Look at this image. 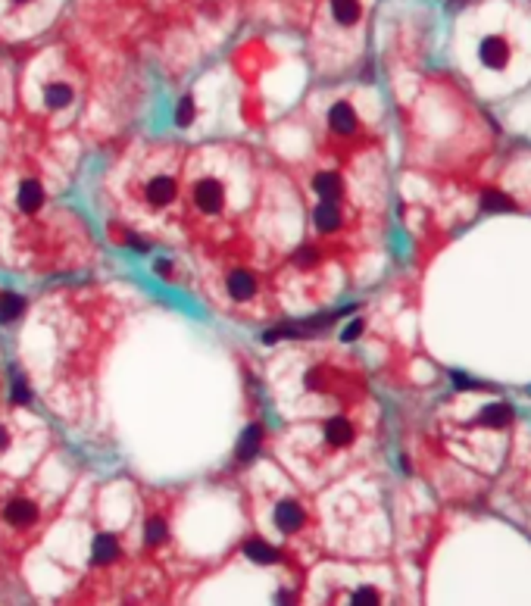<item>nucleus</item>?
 Returning <instances> with one entry per match:
<instances>
[{
    "label": "nucleus",
    "mask_w": 531,
    "mask_h": 606,
    "mask_svg": "<svg viewBox=\"0 0 531 606\" xmlns=\"http://www.w3.org/2000/svg\"><path fill=\"white\" fill-rule=\"evenodd\" d=\"M450 378H453V385L460 388V391H475V388H484V385H478L475 378H469L465 372H450Z\"/></svg>",
    "instance_id": "5701e85b"
},
{
    "label": "nucleus",
    "mask_w": 531,
    "mask_h": 606,
    "mask_svg": "<svg viewBox=\"0 0 531 606\" xmlns=\"http://www.w3.org/2000/svg\"><path fill=\"white\" fill-rule=\"evenodd\" d=\"M272 519H275V525H279L281 531H297L303 525V509L297 507L294 500H281L279 507H275V513H272Z\"/></svg>",
    "instance_id": "20e7f679"
},
{
    "label": "nucleus",
    "mask_w": 531,
    "mask_h": 606,
    "mask_svg": "<svg viewBox=\"0 0 531 606\" xmlns=\"http://www.w3.org/2000/svg\"><path fill=\"white\" fill-rule=\"evenodd\" d=\"M6 447H10V435H6V428L0 425V450H6Z\"/></svg>",
    "instance_id": "bb28decb"
},
{
    "label": "nucleus",
    "mask_w": 531,
    "mask_h": 606,
    "mask_svg": "<svg viewBox=\"0 0 531 606\" xmlns=\"http://www.w3.org/2000/svg\"><path fill=\"white\" fill-rule=\"evenodd\" d=\"M482 210L484 213H513L515 204L506 197V194H500V191H484L482 194Z\"/></svg>",
    "instance_id": "f3484780"
},
{
    "label": "nucleus",
    "mask_w": 531,
    "mask_h": 606,
    "mask_svg": "<svg viewBox=\"0 0 531 606\" xmlns=\"http://www.w3.org/2000/svg\"><path fill=\"white\" fill-rule=\"evenodd\" d=\"M260 438H263V428H260V425H247L241 441H238V459H241V463H250V459L257 457Z\"/></svg>",
    "instance_id": "6e6552de"
},
{
    "label": "nucleus",
    "mask_w": 531,
    "mask_h": 606,
    "mask_svg": "<svg viewBox=\"0 0 531 606\" xmlns=\"http://www.w3.org/2000/svg\"><path fill=\"white\" fill-rule=\"evenodd\" d=\"M478 422L484 428H506L513 422V409H509V403H487L482 409V416H478Z\"/></svg>",
    "instance_id": "423d86ee"
},
{
    "label": "nucleus",
    "mask_w": 531,
    "mask_h": 606,
    "mask_svg": "<svg viewBox=\"0 0 531 606\" xmlns=\"http://www.w3.org/2000/svg\"><path fill=\"white\" fill-rule=\"evenodd\" d=\"M460 4H465V0H450V6H460Z\"/></svg>",
    "instance_id": "c85d7f7f"
},
{
    "label": "nucleus",
    "mask_w": 531,
    "mask_h": 606,
    "mask_svg": "<svg viewBox=\"0 0 531 606\" xmlns=\"http://www.w3.org/2000/svg\"><path fill=\"white\" fill-rule=\"evenodd\" d=\"M157 272H163V276H169V272H172V266L166 263V259H157Z\"/></svg>",
    "instance_id": "cd10ccee"
},
{
    "label": "nucleus",
    "mask_w": 531,
    "mask_h": 606,
    "mask_svg": "<svg viewBox=\"0 0 531 606\" xmlns=\"http://www.w3.org/2000/svg\"><path fill=\"white\" fill-rule=\"evenodd\" d=\"M225 200V187L216 182V178H203L194 187V204H197L200 213H219Z\"/></svg>",
    "instance_id": "f257e3e1"
},
{
    "label": "nucleus",
    "mask_w": 531,
    "mask_h": 606,
    "mask_svg": "<svg viewBox=\"0 0 531 606\" xmlns=\"http://www.w3.org/2000/svg\"><path fill=\"white\" fill-rule=\"evenodd\" d=\"M244 557L253 559V562H260V566H272V562L279 559V550H275L272 544H266V540L253 538V540H247V544H244Z\"/></svg>",
    "instance_id": "1a4fd4ad"
},
{
    "label": "nucleus",
    "mask_w": 531,
    "mask_h": 606,
    "mask_svg": "<svg viewBox=\"0 0 531 606\" xmlns=\"http://www.w3.org/2000/svg\"><path fill=\"white\" fill-rule=\"evenodd\" d=\"M13 400H16V403H28V400H32V391L25 388V381L19 378V375L13 378Z\"/></svg>",
    "instance_id": "b1692460"
},
{
    "label": "nucleus",
    "mask_w": 531,
    "mask_h": 606,
    "mask_svg": "<svg viewBox=\"0 0 531 606\" xmlns=\"http://www.w3.org/2000/svg\"><path fill=\"white\" fill-rule=\"evenodd\" d=\"M360 335H362V319H353L350 326L344 328V335H341V341H347V344H350V341H356V338H360Z\"/></svg>",
    "instance_id": "a878e982"
},
{
    "label": "nucleus",
    "mask_w": 531,
    "mask_h": 606,
    "mask_svg": "<svg viewBox=\"0 0 531 606\" xmlns=\"http://www.w3.org/2000/svg\"><path fill=\"white\" fill-rule=\"evenodd\" d=\"M350 603H353V606H375V603H378V590H375V588H360V590H353Z\"/></svg>",
    "instance_id": "4be33fe9"
},
{
    "label": "nucleus",
    "mask_w": 531,
    "mask_h": 606,
    "mask_svg": "<svg viewBox=\"0 0 531 606\" xmlns=\"http://www.w3.org/2000/svg\"><path fill=\"white\" fill-rule=\"evenodd\" d=\"M329 122H331V128L338 135H350L353 128H356V113H353V106L350 104H334L331 106V113H329Z\"/></svg>",
    "instance_id": "0eeeda50"
},
{
    "label": "nucleus",
    "mask_w": 531,
    "mask_h": 606,
    "mask_svg": "<svg viewBox=\"0 0 531 606\" xmlns=\"http://www.w3.org/2000/svg\"><path fill=\"white\" fill-rule=\"evenodd\" d=\"M19 210L23 213H35L41 204H44V191H41L38 182H23L19 185Z\"/></svg>",
    "instance_id": "ddd939ff"
},
{
    "label": "nucleus",
    "mask_w": 531,
    "mask_h": 606,
    "mask_svg": "<svg viewBox=\"0 0 531 606\" xmlns=\"http://www.w3.org/2000/svg\"><path fill=\"white\" fill-rule=\"evenodd\" d=\"M23 309H25L23 297H16V294H4V297H0V322L19 319V316H23Z\"/></svg>",
    "instance_id": "6ab92c4d"
},
{
    "label": "nucleus",
    "mask_w": 531,
    "mask_h": 606,
    "mask_svg": "<svg viewBox=\"0 0 531 606\" xmlns=\"http://www.w3.org/2000/svg\"><path fill=\"white\" fill-rule=\"evenodd\" d=\"M44 100H47L50 110H63V106H69V100H72V88L69 85H47Z\"/></svg>",
    "instance_id": "a211bd4d"
},
{
    "label": "nucleus",
    "mask_w": 531,
    "mask_h": 606,
    "mask_svg": "<svg viewBox=\"0 0 531 606\" xmlns=\"http://www.w3.org/2000/svg\"><path fill=\"white\" fill-rule=\"evenodd\" d=\"M4 516H6V522H10V525L25 528V525H32L35 519H38V507H35L32 500H25V497H16V500L6 503Z\"/></svg>",
    "instance_id": "7ed1b4c3"
},
{
    "label": "nucleus",
    "mask_w": 531,
    "mask_h": 606,
    "mask_svg": "<svg viewBox=\"0 0 531 606\" xmlns=\"http://www.w3.org/2000/svg\"><path fill=\"white\" fill-rule=\"evenodd\" d=\"M325 438H329V444H334V447H347L353 441V425L347 422V419H329L325 422Z\"/></svg>",
    "instance_id": "f8f14e48"
},
{
    "label": "nucleus",
    "mask_w": 531,
    "mask_h": 606,
    "mask_svg": "<svg viewBox=\"0 0 531 606\" xmlns=\"http://www.w3.org/2000/svg\"><path fill=\"white\" fill-rule=\"evenodd\" d=\"M194 122V100L191 97H181L178 106H176V125L178 128H188Z\"/></svg>",
    "instance_id": "412c9836"
},
{
    "label": "nucleus",
    "mask_w": 531,
    "mask_h": 606,
    "mask_svg": "<svg viewBox=\"0 0 531 606\" xmlns=\"http://www.w3.org/2000/svg\"><path fill=\"white\" fill-rule=\"evenodd\" d=\"M316 259H319V254H316L312 247H300V250L294 254V263H297V266H312Z\"/></svg>",
    "instance_id": "393cba45"
},
{
    "label": "nucleus",
    "mask_w": 531,
    "mask_h": 606,
    "mask_svg": "<svg viewBox=\"0 0 531 606\" xmlns=\"http://www.w3.org/2000/svg\"><path fill=\"white\" fill-rule=\"evenodd\" d=\"M147 200L154 206H166L176 200V182H172L169 175H157L154 182L147 185Z\"/></svg>",
    "instance_id": "39448f33"
},
{
    "label": "nucleus",
    "mask_w": 531,
    "mask_h": 606,
    "mask_svg": "<svg viewBox=\"0 0 531 606\" xmlns=\"http://www.w3.org/2000/svg\"><path fill=\"white\" fill-rule=\"evenodd\" d=\"M253 291H257V281L250 272H231L228 276V294L235 300H250Z\"/></svg>",
    "instance_id": "4468645a"
},
{
    "label": "nucleus",
    "mask_w": 531,
    "mask_h": 606,
    "mask_svg": "<svg viewBox=\"0 0 531 606\" xmlns=\"http://www.w3.org/2000/svg\"><path fill=\"white\" fill-rule=\"evenodd\" d=\"M116 557H119V544H116L113 535H97V538H94L91 559L97 562V566H106V562H113Z\"/></svg>",
    "instance_id": "9b49d317"
},
{
    "label": "nucleus",
    "mask_w": 531,
    "mask_h": 606,
    "mask_svg": "<svg viewBox=\"0 0 531 606\" xmlns=\"http://www.w3.org/2000/svg\"><path fill=\"white\" fill-rule=\"evenodd\" d=\"M312 187L322 194V200H338L341 197V178L334 175V172H319Z\"/></svg>",
    "instance_id": "dca6fc26"
},
{
    "label": "nucleus",
    "mask_w": 531,
    "mask_h": 606,
    "mask_svg": "<svg viewBox=\"0 0 531 606\" xmlns=\"http://www.w3.org/2000/svg\"><path fill=\"white\" fill-rule=\"evenodd\" d=\"M144 540H147L150 547L163 544V540H166V522H163V519H150L147 528H144Z\"/></svg>",
    "instance_id": "aec40b11"
},
{
    "label": "nucleus",
    "mask_w": 531,
    "mask_h": 606,
    "mask_svg": "<svg viewBox=\"0 0 531 606\" xmlns=\"http://www.w3.org/2000/svg\"><path fill=\"white\" fill-rule=\"evenodd\" d=\"M312 219H316V228H319V232H334V228L341 225L338 204H334V200H322V204L316 206V213H312Z\"/></svg>",
    "instance_id": "9d476101"
},
{
    "label": "nucleus",
    "mask_w": 531,
    "mask_h": 606,
    "mask_svg": "<svg viewBox=\"0 0 531 606\" xmlns=\"http://www.w3.org/2000/svg\"><path fill=\"white\" fill-rule=\"evenodd\" d=\"M478 56H482L484 66L503 69L506 60H509V47H506L503 38H497V35H494V38H484V41H482V47H478Z\"/></svg>",
    "instance_id": "f03ea898"
},
{
    "label": "nucleus",
    "mask_w": 531,
    "mask_h": 606,
    "mask_svg": "<svg viewBox=\"0 0 531 606\" xmlns=\"http://www.w3.org/2000/svg\"><path fill=\"white\" fill-rule=\"evenodd\" d=\"M16 4H25V0H16Z\"/></svg>",
    "instance_id": "c756f323"
},
{
    "label": "nucleus",
    "mask_w": 531,
    "mask_h": 606,
    "mask_svg": "<svg viewBox=\"0 0 531 606\" xmlns=\"http://www.w3.org/2000/svg\"><path fill=\"white\" fill-rule=\"evenodd\" d=\"M331 16L341 25H353L360 19V0H331Z\"/></svg>",
    "instance_id": "2eb2a0df"
}]
</instances>
